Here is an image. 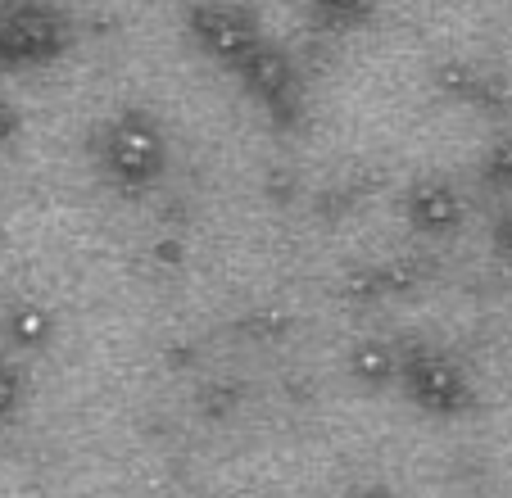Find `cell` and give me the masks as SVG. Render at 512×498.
<instances>
[{
	"mask_svg": "<svg viewBox=\"0 0 512 498\" xmlns=\"http://www.w3.org/2000/svg\"><path fill=\"white\" fill-rule=\"evenodd\" d=\"M96 163H100V173H105V182L118 186V191H127V195L150 191L168 168V141L150 114L123 109V114H114L100 127Z\"/></svg>",
	"mask_w": 512,
	"mask_h": 498,
	"instance_id": "cell-1",
	"label": "cell"
},
{
	"mask_svg": "<svg viewBox=\"0 0 512 498\" xmlns=\"http://www.w3.org/2000/svg\"><path fill=\"white\" fill-rule=\"evenodd\" d=\"M73 46V23L50 0H0V68L55 64Z\"/></svg>",
	"mask_w": 512,
	"mask_h": 498,
	"instance_id": "cell-2",
	"label": "cell"
},
{
	"mask_svg": "<svg viewBox=\"0 0 512 498\" xmlns=\"http://www.w3.org/2000/svg\"><path fill=\"white\" fill-rule=\"evenodd\" d=\"M395 381L431 417H463L472 408V381L449 354L431 345H404L395 354Z\"/></svg>",
	"mask_w": 512,
	"mask_h": 498,
	"instance_id": "cell-3",
	"label": "cell"
},
{
	"mask_svg": "<svg viewBox=\"0 0 512 498\" xmlns=\"http://www.w3.org/2000/svg\"><path fill=\"white\" fill-rule=\"evenodd\" d=\"M186 32H191L195 46L218 68H227V73H236V68L268 41L259 19H254L245 5H236V0H195L191 10H186Z\"/></svg>",
	"mask_w": 512,
	"mask_h": 498,
	"instance_id": "cell-4",
	"label": "cell"
},
{
	"mask_svg": "<svg viewBox=\"0 0 512 498\" xmlns=\"http://www.w3.org/2000/svg\"><path fill=\"white\" fill-rule=\"evenodd\" d=\"M232 77L241 82V91L277 127H286V132L290 127H300V118H304V82H300V73H295V64H290V55L281 46L263 41V46L254 50V55L245 59Z\"/></svg>",
	"mask_w": 512,
	"mask_h": 498,
	"instance_id": "cell-5",
	"label": "cell"
},
{
	"mask_svg": "<svg viewBox=\"0 0 512 498\" xmlns=\"http://www.w3.org/2000/svg\"><path fill=\"white\" fill-rule=\"evenodd\" d=\"M404 213L417 231L445 236V231H454L458 222H463V200H458V191L449 182H422L413 195H408Z\"/></svg>",
	"mask_w": 512,
	"mask_h": 498,
	"instance_id": "cell-6",
	"label": "cell"
},
{
	"mask_svg": "<svg viewBox=\"0 0 512 498\" xmlns=\"http://www.w3.org/2000/svg\"><path fill=\"white\" fill-rule=\"evenodd\" d=\"M304 5H309V14L322 28L345 32V28H363V23L372 19V5H377V0H304Z\"/></svg>",
	"mask_w": 512,
	"mask_h": 498,
	"instance_id": "cell-7",
	"label": "cell"
},
{
	"mask_svg": "<svg viewBox=\"0 0 512 498\" xmlns=\"http://www.w3.org/2000/svg\"><path fill=\"white\" fill-rule=\"evenodd\" d=\"M19 399H23V381L10 363H0V426L10 422L14 412H19Z\"/></svg>",
	"mask_w": 512,
	"mask_h": 498,
	"instance_id": "cell-8",
	"label": "cell"
},
{
	"mask_svg": "<svg viewBox=\"0 0 512 498\" xmlns=\"http://www.w3.org/2000/svg\"><path fill=\"white\" fill-rule=\"evenodd\" d=\"M14 132H19V109H14L10 100L0 96V141H10Z\"/></svg>",
	"mask_w": 512,
	"mask_h": 498,
	"instance_id": "cell-9",
	"label": "cell"
},
{
	"mask_svg": "<svg viewBox=\"0 0 512 498\" xmlns=\"http://www.w3.org/2000/svg\"><path fill=\"white\" fill-rule=\"evenodd\" d=\"M499 249H503V254H508V259H512V213L499 222Z\"/></svg>",
	"mask_w": 512,
	"mask_h": 498,
	"instance_id": "cell-10",
	"label": "cell"
}]
</instances>
